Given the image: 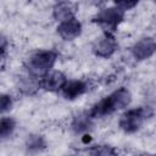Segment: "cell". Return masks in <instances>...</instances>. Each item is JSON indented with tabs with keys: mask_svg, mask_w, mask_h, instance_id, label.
Wrapping results in <instances>:
<instances>
[{
	"mask_svg": "<svg viewBox=\"0 0 156 156\" xmlns=\"http://www.w3.org/2000/svg\"><path fill=\"white\" fill-rule=\"evenodd\" d=\"M154 156H156V155H154Z\"/></svg>",
	"mask_w": 156,
	"mask_h": 156,
	"instance_id": "cell-20",
	"label": "cell"
},
{
	"mask_svg": "<svg viewBox=\"0 0 156 156\" xmlns=\"http://www.w3.org/2000/svg\"><path fill=\"white\" fill-rule=\"evenodd\" d=\"M124 13L126 11H123L122 9H119L118 6H111V7H106L100 10L93 18V22L101 26L105 32H110L113 33L117 27L122 23L123 18H124Z\"/></svg>",
	"mask_w": 156,
	"mask_h": 156,
	"instance_id": "cell-4",
	"label": "cell"
},
{
	"mask_svg": "<svg viewBox=\"0 0 156 156\" xmlns=\"http://www.w3.org/2000/svg\"><path fill=\"white\" fill-rule=\"evenodd\" d=\"M130 101H132L130 91L127 88L121 87L117 90L108 94L107 96H105L104 99H101L98 104H95L88 113L91 118L105 117L127 107L130 104Z\"/></svg>",
	"mask_w": 156,
	"mask_h": 156,
	"instance_id": "cell-1",
	"label": "cell"
},
{
	"mask_svg": "<svg viewBox=\"0 0 156 156\" xmlns=\"http://www.w3.org/2000/svg\"><path fill=\"white\" fill-rule=\"evenodd\" d=\"M133 57L136 61H144L150 58L156 52V40L154 38H141L130 49Z\"/></svg>",
	"mask_w": 156,
	"mask_h": 156,
	"instance_id": "cell-6",
	"label": "cell"
},
{
	"mask_svg": "<svg viewBox=\"0 0 156 156\" xmlns=\"http://www.w3.org/2000/svg\"><path fill=\"white\" fill-rule=\"evenodd\" d=\"M154 115V111L149 106H140V107H134L127 110L119 118L118 126L119 128L128 134L138 132L144 122L150 118Z\"/></svg>",
	"mask_w": 156,
	"mask_h": 156,
	"instance_id": "cell-3",
	"label": "cell"
},
{
	"mask_svg": "<svg viewBox=\"0 0 156 156\" xmlns=\"http://www.w3.org/2000/svg\"><path fill=\"white\" fill-rule=\"evenodd\" d=\"M91 117L89 116V113H79L78 116H76L72 121V129L74 130V133H83L85 130L89 129L90 124H91Z\"/></svg>",
	"mask_w": 156,
	"mask_h": 156,
	"instance_id": "cell-12",
	"label": "cell"
},
{
	"mask_svg": "<svg viewBox=\"0 0 156 156\" xmlns=\"http://www.w3.org/2000/svg\"><path fill=\"white\" fill-rule=\"evenodd\" d=\"M66 83L67 78L61 71H51L40 79V88L46 91H61Z\"/></svg>",
	"mask_w": 156,
	"mask_h": 156,
	"instance_id": "cell-7",
	"label": "cell"
},
{
	"mask_svg": "<svg viewBox=\"0 0 156 156\" xmlns=\"http://www.w3.org/2000/svg\"><path fill=\"white\" fill-rule=\"evenodd\" d=\"M138 156H146V155H138Z\"/></svg>",
	"mask_w": 156,
	"mask_h": 156,
	"instance_id": "cell-19",
	"label": "cell"
},
{
	"mask_svg": "<svg viewBox=\"0 0 156 156\" xmlns=\"http://www.w3.org/2000/svg\"><path fill=\"white\" fill-rule=\"evenodd\" d=\"M6 49H7V41H6V38L2 35V37H1V58H2V60H5Z\"/></svg>",
	"mask_w": 156,
	"mask_h": 156,
	"instance_id": "cell-18",
	"label": "cell"
},
{
	"mask_svg": "<svg viewBox=\"0 0 156 156\" xmlns=\"http://www.w3.org/2000/svg\"><path fill=\"white\" fill-rule=\"evenodd\" d=\"M117 48H118V44L113 33L104 32L102 35L98 38L93 44V52L99 57L107 58L115 54Z\"/></svg>",
	"mask_w": 156,
	"mask_h": 156,
	"instance_id": "cell-5",
	"label": "cell"
},
{
	"mask_svg": "<svg viewBox=\"0 0 156 156\" xmlns=\"http://www.w3.org/2000/svg\"><path fill=\"white\" fill-rule=\"evenodd\" d=\"M12 105H13V100L10 95L7 94H1L0 96V110H1V113H5L7 111H10L12 108Z\"/></svg>",
	"mask_w": 156,
	"mask_h": 156,
	"instance_id": "cell-16",
	"label": "cell"
},
{
	"mask_svg": "<svg viewBox=\"0 0 156 156\" xmlns=\"http://www.w3.org/2000/svg\"><path fill=\"white\" fill-rule=\"evenodd\" d=\"M89 156H117V151L111 145H95L89 150Z\"/></svg>",
	"mask_w": 156,
	"mask_h": 156,
	"instance_id": "cell-15",
	"label": "cell"
},
{
	"mask_svg": "<svg viewBox=\"0 0 156 156\" xmlns=\"http://www.w3.org/2000/svg\"><path fill=\"white\" fill-rule=\"evenodd\" d=\"M16 128V121L12 117H1L0 121V135L1 139L9 138Z\"/></svg>",
	"mask_w": 156,
	"mask_h": 156,
	"instance_id": "cell-14",
	"label": "cell"
},
{
	"mask_svg": "<svg viewBox=\"0 0 156 156\" xmlns=\"http://www.w3.org/2000/svg\"><path fill=\"white\" fill-rule=\"evenodd\" d=\"M57 60V52L54 50H39L33 52L26 61V68L29 76L34 78H44L51 72Z\"/></svg>",
	"mask_w": 156,
	"mask_h": 156,
	"instance_id": "cell-2",
	"label": "cell"
},
{
	"mask_svg": "<svg viewBox=\"0 0 156 156\" xmlns=\"http://www.w3.org/2000/svg\"><path fill=\"white\" fill-rule=\"evenodd\" d=\"M26 147L30 152H39L46 147V143L41 135L30 134L26 139Z\"/></svg>",
	"mask_w": 156,
	"mask_h": 156,
	"instance_id": "cell-13",
	"label": "cell"
},
{
	"mask_svg": "<svg viewBox=\"0 0 156 156\" xmlns=\"http://www.w3.org/2000/svg\"><path fill=\"white\" fill-rule=\"evenodd\" d=\"M76 12H77V7L73 2L61 1V2L55 4V6L52 7V16L60 23L67 20H71V18H74Z\"/></svg>",
	"mask_w": 156,
	"mask_h": 156,
	"instance_id": "cell-10",
	"label": "cell"
},
{
	"mask_svg": "<svg viewBox=\"0 0 156 156\" xmlns=\"http://www.w3.org/2000/svg\"><path fill=\"white\" fill-rule=\"evenodd\" d=\"M37 78L28 76V77H21L18 82V89L27 95L34 94L39 88H40V80H35Z\"/></svg>",
	"mask_w": 156,
	"mask_h": 156,
	"instance_id": "cell-11",
	"label": "cell"
},
{
	"mask_svg": "<svg viewBox=\"0 0 156 156\" xmlns=\"http://www.w3.org/2000/svg\"><path fill=\"white\" fill-rule=\"evenodd\" d=\"M115 5L122 9L123 11H128V10H132L134 6H136L138 2L136 1H119V2H116Z\"/></svg>",
	"mask_w": 156,
	"mask_h": 156,
	"instance_id": "cell-17",
	"label": "cell"
},
{
	"mask_svg": "<svg viewBox=\"0 0 156 156\" xmlns=\"http://www.w3.org/2000/svg\"><path fill=\"white\" fill-rule=\"evenodd\" d=\"M57 33L63 40H73L82 33V23L74 17L58 23Z\"/></svg>",
	"mask_w": 156,
	"mask_h": 156,
	"instance_id": "cell-8",
	"label": "cell"
},
{
	"mask_svg": "<svg viewBox=\"0 0 156 156\" xmlns=\"http://www.w3.org/2000/svg\"><path fill=\"white\" fill-rule=\"evenodd\" d=\"M62 95L67 100H74L83 94L88 91V84L84 80L80 79H73V80H67L65 87L62 88Z\"/></svg>",
	"mask_w": 156,
	"mask_h": 156,
	"instance_id": "cell-9",
	"label": "cell"
}]
</instances>
